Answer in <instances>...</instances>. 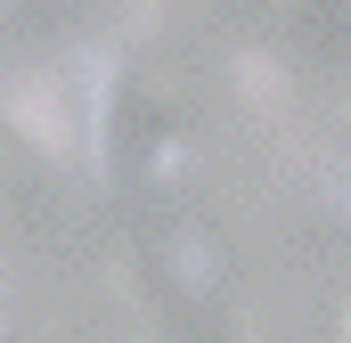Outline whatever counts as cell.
Here are the masks:
<instances>
[{"instance_id": "obj_3", "label": "cell", "mask_w": 351, "mask_h": 343, "mask_svg": "<svg viewBox=\"0 0 351 343\" xmlns=\"http://www.w3.org/2000/svg\"><path fill=\"white\" fill-rule=\"evenodd\" d=\"M172 261H180V286H188V294H204V286H213V254H204V237H196V229H180V237H172Z\"/></svg>"}, {"instance_id": "obj_1", "label": "cell", "mask_w": 351, "mask_h": 343, "mask_svg": "<svg viewBox=\"0 0 351 343\" xmlns=\"http://www.w3.org/2000/svg\"><path fill=\"white\" fill-rule=\"evenodd\" d=\"M58 106H66V98H58V82H49V74H8V123H16V131H33L49 156L74 139V123H66Z\"/></svg>"}, {"instance_id": "obj_2", "label": "cell", "mask_w": 351, "mask_h": 343, "mask_svg": "<svg viewBox=\"0 0 351 343\" xmlns=\"http://www.w3.org/2000/svg\"><path fill=\"white\" fill-rule=\"evenodd\" d=\"M302 41L311 49H343V0H302Z\"/></svg>"}, {"instance_id": "obj_4", "label": "cell", "mask_w": 351, "mask_h": 343, "mask_svg": "<svg viewBox=\"0 0 351 343\" xmlns=\"http://www.w3.org/2000/svg\"><path fill=\"white\" fill-rule=\"evenodd\" d=\"M0 319H8V311H0Z\"/></svg>"}]
</instances>
